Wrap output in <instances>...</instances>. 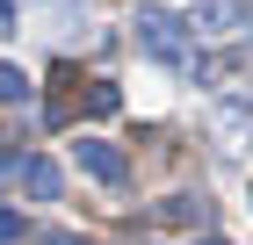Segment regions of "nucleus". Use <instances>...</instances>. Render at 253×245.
I'll return each mask as SVG.
<instances>
[{"mask_svg": "<svg viewBox=\"0 0 253 245\" xmlns=\"http://www.w3.org/2000/svg\"><path fill=\"white\" fill-rule=\"evenodd\" d=\"M43 245H94V238H80V231H43Z\"/></svg>", "mask_w": 253, "mask_h": 245, "instance_id": "9", "label": "nucleus"}, {"mask_svg": "<svg viewBox=\"0 0 253 245\" xmlns=\"http://www.w3.org/2000/svg\"><path fill=\"white\" fill-rule=\"evenodd\" d=\"M22 180H29L37 202H58V188H65V173L51 166V159H22Z\"/></svg>", "mask_w": 253, "mask_h": 245, "instance_id": "5", "label": "nucleus"}, {"mask_svg": "<svg viewBox=\"0 0 253 245\" xmlns=\"http://www.w3.org/2000/svg\"><path fill=\"white\" fill-rule=\"evenodd\" d=\"M80 166H87V173H94V180H109V188H116V180H123V173H130V159H123V151L116 144H101V137H80Z\"/></svg>", "mask_w": 253, "mask_h": 245, "instance_id": "3", "label": "nucleus"}, {"mask_svg": "<svg viewBox=\"0 0 253 245\" xmlns=\"http://www.w3.org/2000/svg\"><path fill=\"white\" fill-rule=\"evenodd\" d=\"M152 216H159V224H174V231H203V224H210V202H203V195H167Z\"/></svg>", "mask_w": 253, "mask_h": 245, "instance_id": "4", "label": "nucleus"}, {"mask_svg": "<svg viewBox=\"0 0 253 245\" xmlns=\"http://www.w3.org/2000/svg\"><path fill=\"white\" fill-rule=\"evenodd\" d=\"M22 238V216H15V209H0V245H15Z\"/></svg>", "mask_w": 253, "mask_h": 245, "instance_id": "8", "label": "nucleus"}, {"mask_svg": "<svg viewBox=\"0 0 253 245\" xmlns=\"http://www.w3.org/2000/svg\"><path fill=\"white\" fill-rule=\"evenodd\" d=\"M130 29H137V43H145V51H152L159 65H181V72L195 65L188 36H181V29H188L181 15H167V7H137V15H130Z\"/></svg>", "mask_w": 253, "mask_h": 245, "instance_id": "1", "label": "nucleus"}, {"mask_svg": "<svg viewBox=\"0 0 253 245\" xmlns=\"http://www.w3.org/2000/svg\"><path fill=\"white\" fill-rule=\"evenodd\" d=\"M116 108H123V94L109 79H94V87H87V115H116Z\"/></svg>", "mask_w": 253, "mask_h": 245, "instance_id": "6", "label": "nucleus"}, {"mask_svg": "<svg viewBox=\"0 0 253 245\" xmlns=\"http://www.w3.org/2000/svg\"><path fill=\"white\" fill-rule=\"evenodd\" d=\"M0 101H29V79H22L15 65H0Z\"/></svg>", "mask_w": 253, "mask_h": 245, "instance_id": "7", "label": "nucleus"}, {"mask_svg": "<svg viewBox=\"0 0 253 245\" xmlns=\"http://www.w3.org/2000/svg\"><path fill=\"white\" fill-rule=\"evenodd\" d=\"M239 22H246V0H195L188 7V29H203V36H232Z\"/></svg>", "mask_w": 253, "mask_h": 245, "instance_id": "2", "label": "nucleus"}]
</instances>
